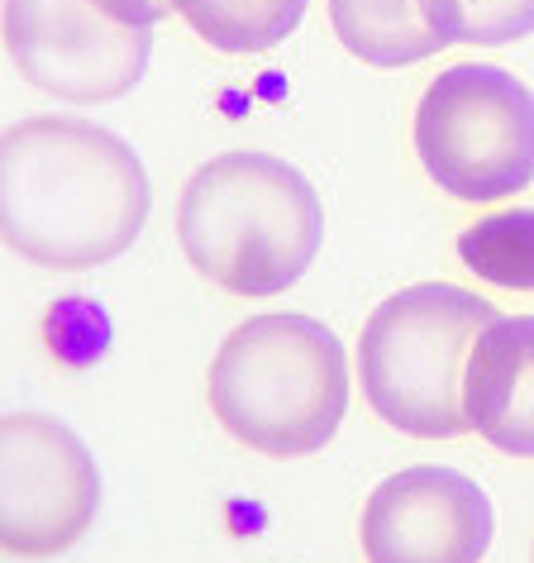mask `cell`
<instances>
[{"label": "cell", "instance_id": "12", "mask_svg": "<svg viewBox=\"0 0 534 563\" xmlns=\"http://www.w3.org/2000/svg\"><path fill=\"white\" fill-rule=\"evenodd\" d=\"M458 258L482 282L505 291H534V206L491 210L458 234Z\"/></svg>", "mask_w": 534, "mask_h": 563}, {"label": "cell", "instance_id": "10", "mask_svg": "<svg viewBox=\"0 0 534 563\" xmlns=\"http://www.w3.org/2000/svg\"><path fill=\"white\" fill-rule=\"evenodd\" d=\"M330 24L368 67H411L463 44L454 0H330Z\"/></svg>", "mask_w": 534, "mask_h": 563}, {"label": "cell", "instance_id": "7", "mask_svg": "<svg viewBox=\"0 0 534 563\" xmlns=\"http://www.w3.org/2000/svg\"><path fill=\"white\" fill-rule=\"evenodd\" d=\"M5 48L30 87L73 106H105L148 73L153 30L105 15L96 0H5Z\"/></svg>", "mask_w": 534, "mask_h": 563}, {"label": "cell", "instance_id": "11", "mask_svg": "<svg viewBox=\"0 0 534 563\" xmlns=\"http://www.w3.org/2000/svg\"><path fill=\"white\" fill-rule=\"evenodd\" d=\"M177 15L220 53H267L297 30L311 0H173Z\"/></svg>", "mask_w": 534, "mask_h": 563}, {"label": "cell", "instance_id": "4", "mask_svg": "<svg viewBox=\"0 0 534 563\" xmlns=\"http://www.w3.org/2000/svg\"><path fill=\"white\" fill-rule=\"evenodd\" d=\"M491 320H501L497 306L448 282H420L387 297L358 340V383L372 416L411 440L463 434V377Z\"/></svg>", "mask_w": 534, "mask_h": 563}, {"label": "cell", "instance_id": "6", "mask_svg": "<svg viewBox=\"0 0 534 563\" xmlns=\"http://www.w3.org/2000/svg\"><path fill=\"white\" fill-rule=\"evenodd\" d=\"M101 511L91 449L58 416L10 411L0 426V544L15 559L73 549Z\"/></svg>", "mask_w": 534, "mask_h": 563}, {"label": "cell", "instance_id": "3", "mask_svg": "<svg viewBox=\"0 0 534 563\" xmlns=\"http://www.w3.org/2000/svg\"><path fill=\"white\" fill-rule=\"evenodd\" d=\"M210 411L253 454H320L348 411L340 334L297 311L244 320L210 363Z\"/></svg>", "mask_w": 534, "mask_h": 563}, {"label": "cell", "instance_id": "8", "mask_svg": "<svg viewBox=\"0 0 534 563\" xmlns=\"http://www.w3.org/2000/svg\"><path fill=\"white\" fill-rule=\"evenodd\" d=\"M358 534L368 563H482L497 511L468 473L415 463L372 487Z\"/></svg>", "mask_w": 534, "mask_h": 563}, {"label": "cell", "instance_id": "14", "mask_svg": "<svg viewBox=\"0 0 534 563\" xmlns=\"http://www.w3.org/2000/svg\"><path fill=\"white\" fill-rule=\"evenodd\" d=\"M105 15H115L124 24H138V30H153L163 15H173V0H96Z\"/></svg>", "mask_w": 534, "mask_h": 563}, {"label": "cell", "instance_id": "2", "mask_svg": "<svg viewBox=\"0 0 534 563\" xmlns=\"http://www.w3.org/2000/svg\"><path fill=\"white\" fill-rule=\"evenodd\" d=\"M177 239L205 282L234 297H277L311 273L325 244V206L301 167L238 148L187 177Z\"/></svg>", "mask_w": 534, "mask_h": 563}, {"label": "cell", "instance_id": "5", "mask_svg": "<svg viewBox=\"0 0 534 563\" xmlns=\"http://www.w3.org/2000/svg\"><path fill=\"white\" fill-rule=\"evenodd\" d=\"M415 158L434 187L487 206L534 181V91L505 67L458 63L415 106Z\"/></svg>", "mask_w": 534, "mask_h": 563}, {"label": "cell", "instance_id": "15", "mask_svg": "<svg viewBox=\"0 0 534 563\" xmlns=\"http://www.w3.org/2000/svg\"><path fill=\"white\" fill-rule=\"evenodd\" d=\"M530 563H534V549H530Z\"/></svg>", "mask_w": 534, "mask_h": 563}, {"label": "cell", "instance_id": "13", "mask_svg": "<svg viewBox=\"0 0 534 563\" xmlns=\"http://www.w3.org/2000/svg\"><path fill=\"white\" fill-rule=\"evenodd\" d=\"M463 44L497 48L534 34V0H454Z\"/></svg>", "mask_w": 534, "mask_h": 563}, {"label": "cell", "instance_id": "9", "mask_svg": "<svg viewBox=\"0 0 534 563\" xmlns=\"http://www.w3.org/2000/svg\"><path fill=\"white\" fill-rule=\"evenodd\" d=\"M468 430L511 459H534V316H501L477 334L468 377Z\"/></svg>", "mask_w": 534, "mask_h": 563}, {"label": "cell", "instance_id": "1", "mask_svg": "<svg viewBox=\"0 0 534 563\" xmlns=\"http://www.w3.org/2000/svg\"><path fill=\"white\" fill-rule=\"evenodd\" d=\"M153 206L138 153L81 115H30L0 139V234L38 267H101Z\"/></svg>", "mask_w": 534, "mask_h": 563}]
</instances>
